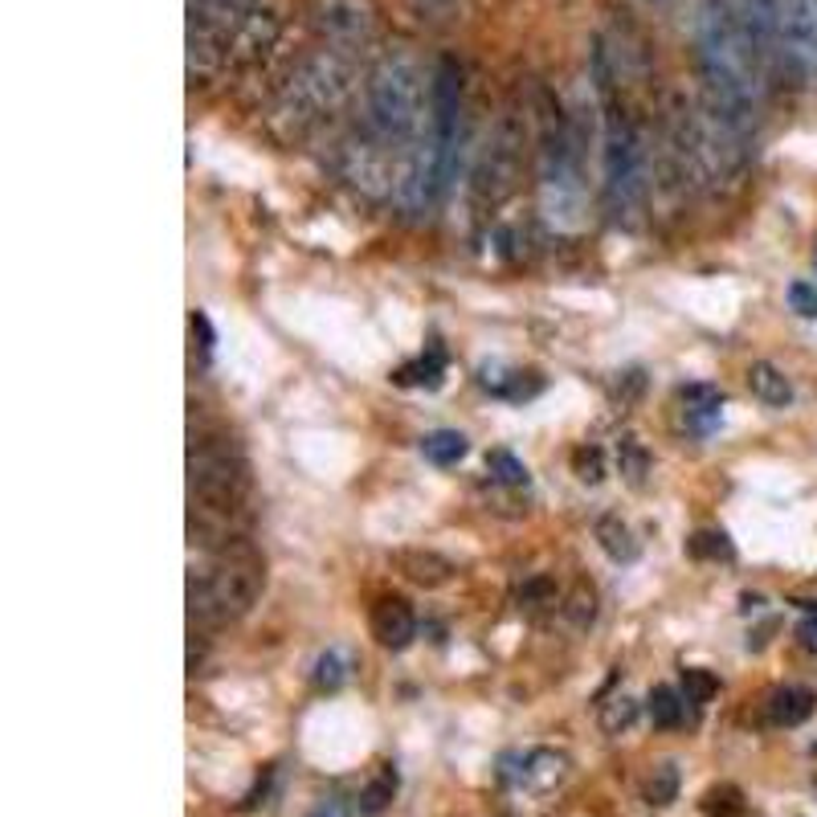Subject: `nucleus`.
I'll use <instances>...</instances> for the list:
<instances>
[{"label": "nucleus", "mask_w": 817, "mask_h": 817, "mask_svg": "<svg viewBox=\"0 0 817 817\" xmlns=\"http://www.w3.org/2000/svg\"><path fill=\"white\" fill-rule=\"evenodd\" d=\"M695 57L703 86H708V111L744 144L756 127L768 62L748 33V21L736 0H699Z\"/></svg>", "instance_id": "nucleus-1"}, {"label": "nucleus", "mask_w": 817, "mask_h": 817, "mask_svg": "<svg viewBox=\"0 0 817 817\" xmlns=\"http://www.w3.org/2000/svg\"><path fill=\"white\" fill-rule=\"evenodd\" d=\"M426 103V74L409 50H389L364 82V127L380 148H409L421 135Z\"/></svg>", "instance_id": "nucleus-2"}, {"label": "nucleus", "mask_w": 817, "mask_h": 817, "mask_svg": "<svg viewBox=\"0 0 817 817\" xmlns=\"http://www.w3.org/2000/svg\"><path fill=\"white\" fill-rule=\"evenodd\" d=\"M262 589V564L254 552L221 548L209 568L188 576V609L205 626H226L250 614Z\"/></svg>", "instance_id": "nucleus-3"}, {"label": "nucleus", "mask_w": 817, "mask_h": 817, "mask_svg": "<svg viewBox=\"0 0 817 817\" xmlns=\"http://www.w3.org/2000/svg\"><path fill=\"white\" fill-rule=\"evenodd\" d=\"M540 205H544V217L556 229H576L585 217L576 135L561 111H548L544 132H540Z\"/></svg>", "instance_id": "nucleus-4"}, {"label": "nucleus", "mask_w": 817, "mask_h": 817, "mask_svg": "<svg viewBox=\"0 0 817 817\" xmlns=\"http://www.w3.org/2000/svg\"><path fill=\"white\" fill-rule=\"evenodd\" d=\"M601 188H605V205L609 213L621 221V217H633L646 205V192H650V164H646V144L638 127H633L621 111L609 107L605 115V139H601Z\"/></svg>", "instance_id": "nucleus-5"}, {"label": "nucleus", "mask_w": 817, "mask_h": 817, "mask_svg": "<svg viewBox=\"0 0 817 817\" xmlns=\"http://www.w3.org/2000/svg\"><path fill=\"white\" fill-rule=\"evenodd\" d=\"M356 70L339 50H320L298 62V70L286 78L279 98V119L295 123V132H303L307 123H315L320 115L335 111L352 94Z\"/></svg>", "instance_id": "nucleus-6"}, {"label": "nucleus", "mask_w": 817, "mask_h": 817, "mask_svg": "<svg viewBox=\"0 0 817 817\" xmlns=\"http://www.w3.org/2000/svg\"><path fill=\"white\" fill-rule=\"evenodd\" d=\"M523 156H527V132L515 119V111H507V115H499V123L486 135L483 151H479V160L470 168V205L479 213L499 209L520 188Z\"/></svg>", "instance_id": "nucleus-7"}, {"label": "nucleus", "mask_w": 817, "mask_h": 817, "mask_svg": "<svg viewBox=\"0 0 817 817\" xmlns=\"http://www.w3.org/2000/svg\"><path fill=\"white\" fill-rule=\"evenodd\" d=\"M262 0H188V74H213L229 62L233 38Z\"/></svg>", "instance_id": "nucleus-8"}, {"label": "nucleus", "mask_w": 817, "mask_h": 817, "mask_svg": "<svg viewBox=\"0 0 817 817\" xmlns=\"http://www.w3.org/2000/svg\"><path fill=\"white\" fill-rule=\"evenodd\" d=\"M188 470H192V495L201 499L205 511H229L242 503L245 486V462L238 458L233 446H213V442H201L192 446V458H188Z\"/></svg>", "instance_id": "nucleus-9"}, {"label": "nucleus", "mask_w": 817, "mask_h": 817, "mask_svg": "<svg viewBox=\"0 0 817 817\" xmlns=\"http://www.w3.org/2000/svg\"><path fill=\"white\" fill-rule=\"evenodd\" d=\"M773 66L817 82V0H777Z\"/></svg>", "instance_id": "nucleus-10"}, {"label": "nucleus", "mask_w": 817, "mask_h": 817, "mask_svg": "<svg viewBox=\"0 0 817 817\" xmlns=\"http://www.w3.org/2000/svg\"><path fill=\"white\" fill-rule=\"evenodd\" d=\"M376 25L380 13L373 0H311V29L339 54L368 45L376 38Z\"/></svg>", "instance_id": "nucleus-11"}, {"label": "nucleus", "mask_w": 817, "mask_h": 817, "mask_svg": "<svg viewBox=\"0 0 817 817\" xmlns=\"http://www.w3.org/2000/svg\"><path fill=\"white\" fill-rule=\"evenodd\" d=\"M392 568H397L409 585H417V589H442V585H450L458 573L454 561H446L442 552H433V548L392 552Z\"/></svg>", "instance_id": "nucleus-12"}, {"label": "nucleus", "mask_w": 817, "mask_h": 817, "mask_svg": "<svg viewBox=\"0 0 817 817\" xmlns=\"http://www.w3.org/2000/svg\"><path fill=\"white\" fill-rule=\"evenodd\" d=\"M368 626H373V638L385 650H405L417 638V617L409 609V601H401V597H380L373 605Z\"/></svg>", "instance_id": "nucleus-13"}, {"label": "nucleus", "mask_w": 817, "mask_h": 817, "mask_svg": "<svg viewBox=\"0 0 817 817\" xmlns=\"http://www.w3.org/2000/svg\"><path fill=\"white\" fill-rule=\"evenodd\" d=\"M564 777H568V756H564V752L536 748V752H527V756H523L520 785H527V789L548 793V789H556Z\"/></svg>", "instance_id": "nucleus-14"}, {"label": "nucleus", "mask_w": 817, "mask_h": 817, "mask_svg": "<svg viewBox=\"0 0 817 817\" xmlns=\"http://www.w3.org/2000/svg\"><path fill=\"white\" fill-rule=\"evenodd\" d=\"M817 708V695L809 687H781L768 695V720L777 727H797L805 724Z\"/></svg>", "instance_id": "nucleus-15"}, {"label": "nucleus", "mask_w": 817, "mask_h": 817, "mask_svg": "<svg viewBox=\"0 0 817 817\" xmlns=\"http://www.w3.org/2000/svg\"><path fill=\"white\" fill-rule=\"evenodd\" d=\"M748 389L752 397L761 405H768V409H785V405H793V380L785 373H781L777 364H752L748 368Z\"/></svg>", "instance_id": "nucleus-16"}, {"label": "nucleus", "mask_w": 817, "mask_h": 817, "mask_svg": "<svg viewBox=\"0 0 817 817\" xmlns=\"http://www.w3.org/2000/svg\"><path fill=\"white\" fill-rule=\"evenodd\" d=\"M597 544H601L605 556L617 564H630L633 556H638V540H633V532L626 527L621 515H601V520H597Z\"/></svg>", "instance_id": "nucleus-17"}, {"label": "nucleus", "mask_w": 817, "mask_h": 817, "mask_svg": "<svg viewBox=\"0 0 817 817\" xmlns=\"http://www.w3.org/2000/svg\"><path fill=\"white\" fill-rule=\"evenodd\" d=\"M467 450H470V442L458 429H433V433L421 438V454H426L433 467H454V462L467 458Z\"/></svg>", "instance_id": "nucleus-18"}, {"label": "nucleus", "mask_w": 817, "mask_h": 817, "mask_svg": "<svg viewBox=\"0 0 817 817\" xmlns=\"http://www.w3.org/2000/svg\"><path fill=\"white\" fill-rule=\"evenodd\" d=\"M679 401H683L687 413L699 417L703 426H711V421L720 417V405H724V389H720V385H687V389L679 392Z\"/></svg>", "instance_id": "nucleus-19"}, {"label": "nucleus", "mask_w": 817, "mask_h": 817, "mask_svg": "<svg viewBox=\"0 0 817 817\" xmlns=\"http://www.w3.org/2000/svg\"><path fill=\"white\" fill-rule=\"evenodd\" d=\"M642 797L654 805V809H667V805L679 797V768H674L670 761L654 764V768H650V777H646V785H642Z\"/></svg>", "instance_id": "nucleus-20"}, {"label": "nucleus", "mask_w": 817, "mask_h": 817, "mask_svg": "<svg viewBox=\"0 0 817 817\" xmlns=\"http://www.w3.org/2000/svg\"><path fill=\"white\" fill-rule=\"evenodd\" d=\"M683 703L687 699L674 691V687H654L650 691V720H654V727H679L683 724Z\"/></svg>", "instance_id": "nucleus-21"}, {"label": "nucleus", "mask_w": 817, "mask_h": 817, "mask_svg": "<svg viewBox=\"0 0 817 817\" xmlns=\"http://www.w3.org/2000/svg\"><path fill=\"white\" fill-rule=\"evenodd\" d=\"M633 720H638V703L630 695H617L609 703H601V732L605 736H621V732H630Z\"/></svg>", "instance_id": "nucleus-22"}, {"label": "nucleus", "mask_w": 817, "mask_h": 817, "mask_svg": "<svg viewBox=\"0 0 817 817\" xmlns=\"http://www.w3.org/2000/svg\"><path fill=\"white\" fill-rule=\"evenodd\" d=\"M617 470L630 479L633 486L646 479V470H650V454H646V446L638 438H621L617 442Z\"/></svg>", "instance_id": "nucleus-23"}, {"label": "nucleus", "mask_w": 817, "mask_h": 817, "mask_svg": "<svg viewBox=\"0 0 817 817\" xmlns=\"http://www.w3.org/2000/svg\"><path fill=\"white\" fill-rule=\"evenodd\" d=\"M392 793H397V773L392 768H380L373 781H368V789L360 793V814H380L385 805L392 802Z\"/></svg>", "instance_id": "nucleus-24"}, {"label": "nucleus", "mask_w": 817, "mask_h": 817, "mask_svg": "<svg viewBox=\"0 0 817 817\" xmlns=\"http://www.w3.org/2000/svg\"><path fill=\"white\" fill-rule=\"evenodd\" d=\"M515 601H520V609H527V614L548 609V605H556V580H552V576H532V580H523V589L515 593Z\"/></svg>", "instance_id": "nucleus-25"}, {"label": "nucleus", "mask_w": 817, "mask_h": 817, "mask_svg": "<svg viewBox=\"0 0 817 817\" xmlns=\"http://www.w3.org/2000/svg\"><path fill=\"white\" fill-rule=\"evenodd\" d=\"M486 470H491V479L503 486H527V467H523L515 454H507V450H491V454H486Z\"/></svg>", "instance_id": "nucleus-26"}, {"label": "nucleus", "mask_w": 817, "mask_h": 817, "mask_svg": "<svg viewBox=\"0 0 817 817\" xmlns=\"http://www.w3.org/2000/svg\"><path fill=\"white\" fill-rule=\"evenodd\" d=\"M715 691H720V679H715L711 670H703V667H687L683 670V699H687V703L703 708V703H711V699H715Z\"/></svg>", "instance_id": "nucleus-27"}, {"label": "nucleus", "mask_w": 817, "mask_h": 817, "mask_svg": "<svg viewBox=\"0 0 817 817\" xmlns=\"http://www.w3.org/2000/svg\"><path fill=\"white\" fill-rule=\"evenodd\" d=\"M703 814L708 817H748V805H744L740 789L720 785V789H711L708 797H703Z\"/></svg>", "instance_id": "nucleus-28"}, {"label": "nucleus", "mask_w": 817, "mask_h": 817, "mask_svg": "<svg viewBox=\"0 0 817 817\" xmlns=\"http://www.w3.org/2000/svg\"><path fill=\"white\" fill-rule=\"evenodd\" d=\"M561 614L573 621V630H585V626H593V617H597V593H593L589 585H576L573 597L561 605Z\"/></svg>", "instance_id": "nucleus-29"}, {"label": "nucleus", "mask_w": 817, "mask_h": 817, "mask_svg": "<svg viewBox=\"0 0 817 817\" xmlns=\"http://www.w3.org/2000/svg\"><path fill=\"white\" fill-rule=\"evenodd\" d=\"M573 474L580 479V483L597 486L605 479V454L597 450V446H576V450H573Z\"/></svg>", "instance_id": "nucleus-30"}, {"label": "nucleus", "mask_w": 817, "mask_h": 817, "mask_svg": "<svg viewBox=\"0 0 817 817\" xmlns=\"http://www.w3.org/2000/svg\"><path fill=\"white\" fill-rule=\"evenodd\" d=\"M691 556H699V561H732V544H727L724 532H699L695 540H691Z\"/></svg>", "instance_id": "nucleus-31"}, {"label": "nucleus", "mask_w": 817, "mask_h": 817, "mask_svg": "<svg viewBox=\"0 0 817 817\" xmlns=\"http://www.w3.org/2000/svg\"><path fill=\"white\" fill-rule=\"evenodd\" d=\"M348 679V667H344V658H339V650H327V654H320V662H315V683L327 687V691H335V687Z\"/></svg>", "instance_id": "nucleus-32"}, {"label": "nucleus", "mask_w": 817, "mask_h": 817, "mask_svg": "<svg viewBox=\"0 0 817 817\" xmlns=\"http://www.w3.org/2000/svg\"><path fill=\"white\" fill-rule=\"evenodd\" d=\"M438 380H442V360L438 356H429L421 364H409L401 373V385H429V389H438Z\"/></svg>", "instance_id": "nucleus-33"}, {"label": "nucleus", "mask_w": 817, "mask_h": 817, "mask_svg": "<svg viewBox=\"0 0 817 817\" xmlns=\"http://www.w3.org/2000/svg\"><path fill=\"white\" fill-rule=\"evenodd\" d=\"M789 307L802 320H817V286L814 282H793L789 286Z\"/></svg>", "instance_id": "nucleus-34"}, {"label": "nucleus", "mask_w": 817, "mask_h": 817, "mask_svg": "<svg viewBox=\"0 0 817 817\" xmlns=\"http://www.w3.org/2000/svg\"><path fill=\"white\" fill-rule=\"evenodd\" d=\"M454 4L458 0H413V9L421 17H433V21H442V17L454 13Z\"/></svg>", "instance_id": "nucleus-35"}, {"label": "nucleus", "mask_w": 817, "mask_h": 817, "mask_svg": "<svg viewBox=\"0 0 817 817\" xmlns=\"http://www.w3.org/2000/svg\"><path fill=\"white\" fill-rule=\"evenodd\" d=\"M642 373H638V368H633V373H621V380H617V397H621V401H630V397H638V392H642Z\"/></svg>", "instance_id": "nucleus-36"}, {"label": "nucleus", "mask_w": 817, "mask_h": 817, "mask_svg": "<svg viewBox=\"0 0 817 817\" xmlns=\"http://www.w3.org/2000/svg\"><path fill=\"white\" fill-rule=\"evenodd\" d=\"M797 638H802L809 650H817V614H809L802 626H797Z\"/></svg>", "instance_id": "nucleus-37"}, {"label": "nucleus", "mask_w": 817, "mask_h": 817, "mask_svg": "<svg viewBox=\"0 0 817 817\" xmlns=\"http://www.w3.org/2000/svg\"><path fill=\"white\" fill-rule=\"evenodd\" d=\"M311 817H352V809L344 802H323L311 809Z\"/></svg>", "instance_id": "nucleus-38"}, {"label": "nucleus", "mask_w": 817, "mask_h": 817, "mask_svg": "<svg viewBox=\"0 0 817 817\" xmlns=\"http://www.w3.org/2000/svg\"><path fill=\"white\" fill-rule=\"evenodd\" d=\"M646 4H670V0H646Z\"/></svg>", "instance_id": "nucleus-39"}, {"label": "nucleus", "mask_w": 817, "mask_h": 817, "mask_svg": "<svg viewBox=\"0 0 817 817\" xmlns=\"http://www.w3.org/2000/svg\"><path fill=\"white\" fill-rule=\"evenodd\" d=\"M814 266H817V250H814Z\"/></svg>", "instance_id": "nucleus-40"}]
</instances>
